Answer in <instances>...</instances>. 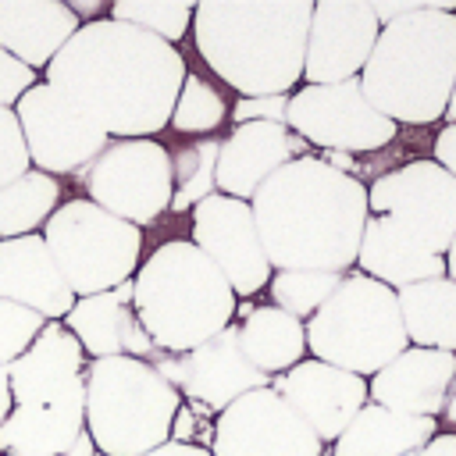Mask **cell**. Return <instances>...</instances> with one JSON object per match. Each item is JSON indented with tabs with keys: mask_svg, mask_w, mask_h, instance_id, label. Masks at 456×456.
I'll return each mask as SVG.
<instances>
[{
	"mask_svg": "<svg viewBox=\"0 0 456 456\" xmlns=\"http://www.w3.org/2000/svg\"><path fill=\"white\" fill-rule=\"evenodd\" d=\"M185 75L178 46L107 14L82 21L46 68V82L68 93L110 139H157Z\"/></svg>",
	"mask_w": 456,
	"mask_h": 456,
	"instance_id": "6da1fadb",
	"label": "cell"
},
{
	"mask_svg": "<svg viewBox=\"0 0 456 456\" xmlns=\"http://www.w3.org/2000/svg\"><path fill=\"white\" fill-rule=\"evenodd\" d=\"M271 271H331L356 264L370 217L367 185L324 157H296L249 200Z\"/></svg>",
	"mask_w": 456,
	"mask_h": 456,
	"instance_id": "7a4b0ae2",
	"label": "cell"
},
{
	"mask_svg": "<svg viewBox=\"0 0 456 456\" xmlns=\"http://www.w3.org/2000/svg\"><path fill=\"white\" fill-rule=\"evenodd\" d=\"M310 14L314 0H203L189 32L203 64L239 96H292Z\"/></svg>",
	"mask_w": 456,
	"mask_h": 456,
	"instance_id": "3957f363",
	"label": "cell"
},
{
	"mask_svg": "<svg viewBox=\"0 0 456 456\" xmlns=\"http://www.w3.org/2000/svg\"><path fill=\"white\" fill-rule=\"evenodd\" d=\"M456 86V0L388 21L378 32L360 89L395 125H431L445 118Z\"/></svg>",
	"mask_w": 456,
	"mask_h": 456,
	"instance_id": "277c9868",
	"label": "cell"
},
{
	"mask_svg": "<svg viewBox=\"0 0 456 456\" xmlns=\"http://www.w3.org/2000/svg\"><path fill=\"white\" fill-rule=\"evenodd\" d=\"M132 310L153 349L178 356L232 328L235 292L189 239H167L139 264Z\"/></svg>",
	"mask_w": 456,
	"mask_h": 456,
	"instance_id": "5b68a950",
	"label": "cell"
},
{
	"mask_svg": "<svg viewBox=\"0 0 456 456\" xmlns=\"http://www.w3.org/2000/svg\"><path fill=\"white\" fill-rule=\"evenodd\" d=\"M178 388L150 360L107 356L86 367V431L100 456H146L171 442Z\"/></svg>",
	"mask_w": 456,
	"mask_h": 456,
	"instance_id": "8992f818",
	"label": "cell"
},
{
	"mask_svg": "<svg viewBox=\"0 0 456 456\" xmlns=\"http://www.w3.org/2000/svg\"><path fill=\"white\" fill-rule=\"evenodd\" d=\"M395 289L353 271L328 303L306 321V349L314 360L349 370L356 378L378 374L406 349Z\"/></svg>",
	"mask_w": 456,
	"mask_h": 456,
	"instance_id": "52a82bcc",
	"label": "cell"
},
{
	"mask_svg": "<svg viewBox=\"0 0 456 456\" xmlns=\"http://www.w3.org/2000/svg\"><path fill=\"white\" fill-rule=\"evenodd\" d=\"M39 235L75 299L132 281L142 264V228L89 200H64Z\"/></svg>",
	"mask_w": 456,
	"mask_h": 456,
	"instance_id": "ba28073f",
	"label": "cell"
},
{
	"mask_svg": "<svg viewBox=\"0 0 456 456\" xmlns=\"http://www.w3.org/2000/svg\"><path fill=\"white\" fill-rule=\"evenodd\" d=\"M89 203L142 228L171 210V150L157 139H110L86 167Z\"/></svg>",
	"mask_w": 456,
	"mask_h": 456,
	"instance_id": "9c48e42d",
	"label": "cell"
},
{
	"mask_svg": "<svg viewBox=\"0 0 456 456\" xmlns=\"http://www.w3.org/2000/svg\"><path fill=\"white\" fill-rule=\"evenodd\" d=\"M285 128L331 153H374L388 146L399 132L395 121L374 110V103L363 96L360 78L338 82V86H299L289 96Z\"/></svg>",
	"mask_w": 456,
	"mask_h": 456,
	"instance_id": "30bf717a",
	"label": "cell"
},
{
	"mask_svg": "<svg viewBox=\"0 0 456 456\" xmlns=\"http://www.w3.org/2000/svg\"><path fill=\"white\" fill-rule=\"evenodd\" d=\"M14 118L21 125L28 164L53 178L86 171L110 142V135L68 93H61L46 78L36 82L14 103Z\"/></svg>",
	"mask_w": 456,
	"mask_h": 456,
	"instance_id": "8fae6325",
	"label": "cell"
},
{
	"mask_svg": "<svg viewBox=\"0 0 456 456\" xmlns=\"http://www.w3.org/2000/svg\"><path fill=\"white\" fill-rule=\"evenodd\" d=\"M367 207L435 256H445L456 235V178L435 160H410L381 175L367 185Z\"/></svg>",
	"mask_w": 456,
	"mask_h": 456,
	"instance_id": "7c38bea8",
	"label": "cell"
},
{
	"mask_svg": "<svg viewBox=\"0 0 456 456\" xmlns=\"http://www.w3.org/2000/svg\"><path fill=\"white\" fill-rule=\"evenodd\" d=\"M228 281L239 296H256L271 281V264L253 221L249 203L210 192L203 203L192 207V239H189Z\"/></svg>",
	"mask_w": 456,
	"mask_h": 456,
	"instance_id": "4fadbf2b",
	"label": "cell"
},
{
	"mask_svg": "<svg viewBox=\"0 0 456 456\" xmlns=\"http://www.w3.org/2000/svg\"><path fill=\"white\" fill-rule=\"evenodd\" d=\"M210 456H324V445L267 385L217 413Z\"/></svg>",
	"mask_w": 456,
	"mask_h": 456,
	"instance_id": "5bb4252c",
	"label": "cell"
},
{
	"mask_svg": "<svg viewBox=\"0 0 456 456\" xmlns=\"http://www.w3.org/2000/svg\"><path fill=\"white\" fill-rule=\"evenodd\" d=\"M378 18L370 0H321L314 4L303 53L306 86H338L360 78L378 43Z\"/></svg>",
	"mask_w": 456,
	"mask_h": 456,
	"instance_id": "9a60e30c",
	"label": "cell"
},
{
	"mask_svg": "<svg viewBox=\"0 0 456 456\" xmlns=\"http://www.w3.org/2000/svg\"><path fill=\"white\" fill-rule=\"evenodd\" d=\"M157 370L178 388V395L200 403L210 413H221L235 399H242L246 392L271 385V378H264L242 356L235 324L224 328L221 335H214L210 342L189 349V353H178L167 360H160V353H157Z\"/></svg>",
	"mask_w": 456,
	"mask_h": 456,
	"instance_id": "2e32d148",
	"label": "cell"
},
{
	"mask_svg": "<svg viewBox=\"0 0 456 456\" xmlns=\"http://www.w3.org/2000/svg\"><path fill=\"white\" fill-rule=\"evenodd\" d=\"M271 388L289 403V410L317 435L321 445H335L338 435L349 428V420L370 403L367 378H356L349 370H338L321 360H299L285 374L271 378Z\"/></svg>",
	"mask_w": 456,
	"mask_h": 456,
	"instance_id": "e0dca14e",
	"label": "cell"
},
{
	"mask_svg": "<svg viewBox=\"0 0 456 456\" xmlns=\"http://www.w3.org/2000/svg\"><path fill=\"white\" fill-rule=\"evenodd\" d=\"M306 142L296 139L285 125L274 121H246L235 125L217 142V164H214V185L221 196L249 203L253 192L289 160L303 157Z\"/></svg>",
	"mask_w": 456,
	"mask_h": 456,
	"instance_id": "ac0fdd59",
	"label": "cell"
},
{
	"mask_svg": "<svg viewBox=\"0 0 456 456\" xmlns=\"http://www.w3.org/2000/svg\"><path fill=\"white\" fill-rule=\"evenodd\" d=\"M452 381H456V353L406 346L392 363H385L378 374L367 378V395L374 406L438 420Z\"/></svg>",
	"mask_w": 456,
	"mask_h": 456,
	"instance_id": "d6986e66",
	"label": "cell"
},
{
	"mask_svg": "<svg viewBox=\"0 0 456 456\" xmlns=\"http://www.w3.org/2000/svg\"><path fill=\"white\" fill-rule=\"evenodd\" d=\"M0 452L7 456H89L86 385L36 406H14L0 424Z\"/></svg>",
	"mask_w": 456,
	"mask_h": 456,
	"instance_id": "ffe728a7",
	"label": "cell"
},
{
	"mask_svg": "<svg viewBox=\"0 0 456 456\" xmlns=\"http://www.w3.org/2000/svg\"><path fill=\"white\" fill-rule=\"evenodd\" d=\"M89 356L82 353L78 338L64 328V321H46L32 346L7 367V385L14 406L53 403L86 385Z\"/></svg>",
	"mask_w": 456,
	"mask_h": 456,
	"instance_id": "44dd1931",
	"label": "cell"
},
{
	"mask_svg": "<svg viewBox=\"0 0 456 456\" xmlns=\"http://www.w3.org/2000/svg\"><path fill=\"white\" fill-rule=\"evenodd\" d=\"M64 328L78 338V346L89 360H107V356L150 360L157 353L132 310V281H125L110 292L78 296L64 317Z\"/></svg>",
	"mask_w": 456,
	"mask_h": 456,
	"instance_id": "7402d4cb",
	"label": "cell"
},
{
	"mask_svg": "<svg viewBox=\"0 0 456 456\" xmlns=\"http://www.w3.org/2000/svg\"><path fill=\"white\" fill-rule=\"evenodd\" d=\"M0 299L18 303L46 321H64L75 296L64 285L43 235L0 239Z\"/></svg>",
	"mask_w": 456,
	"mask_h": 456,
	"instance_id": "603a6c76",
	"label": "cell"
},
{
	"mask_svg": "<svg viewBox=\"0 0 456 456\" xmlns=\"http://www.w3.org/2000/svg\"><path fill=\"white\" fill-rule=\"evenodd\" d=\"M78 25L64 0H0V50L32 71H46Z\"/></svg>",
	"mask_w": 456,
	"mask_h": 456,
	"instance_id": "cb8c5ba5",
	"label": "cell"
},
{
	"mask_svg": "<svg viewBox=\"0 0 456 456\" xmlns=\"http://www.w3.org/2000/svg\"><path fill=\"white\" fill-rule=\"evenodd\" d=\"M356 267L360 274L388 285V289H406L428 278H442L445 274V260L428 253L424 246H417L410 235H403L395 228V221L370 214L360 235V249H356Z\"/></svg>",
	"mask_w": 456,
	"mask_h": 456,
	"instance_id": "d4e9b609",
	"label": "cell"
},
{
	"mask_svg": "<svg viewBox=\"0 0 456 456\" xmlns=\"http://www.w3.org/2000/svg\"><path fill=\"white\" fill-rule=\"evenodd\" d=\"M438 435V420L367 403L338 435L331 456H417Z\"/></svg>",
	"mask_w": 456,
	"mask_h": 456,
	"instance_id": "484cf974",
	"label": "cell"
},
{
	"mask_svg": "<svg viewBox=\"0 0 456 456\" xmlns=\"http://www.w3.org/2000/svg\"><path fill=\"white\" fill-rule=\"evenodd\" d=\"M239 331V349L242 356L264 374V378H278L289 367H296L306 353V324L296 321L292 314L278 310V306H253L242 324H235Z\"/></svg>",
	"mask_w": 456,
	"mask_h": 456,
	"instance_id": "4316f807",
	"label": "cell"
},
{
	"mask_svg": "<svg viewBox=\"0 0 456 456\" xmlns=\"http://www.w3.org/2000/svg\"><path fill=\"white\" fill-rule=\"evenodd\" d=\"M403 331L410 346L456 353V281L452 278H428L395 292Z\"/></svg>",
	"mask_w": 456,
	"mask_h": 456,
	"instance_id": "83f0119b",
	"label": "cell"
},
{
	"mask_svg": "<svg viewBox=\"0 0 456 456\" xmlns=\"http://www.w3.org/2000/svg\"><path fill=\"white\" fill-rule=\"evenodd\" d=\"M61 182L43 171H25L0 189V239L39 235L43 224L61 207Z\"/></svg>",
	"mask_w": 456,
	"mask_h": 456,
	"instance_id": "f1b7e54d",
	"label": "cell"
},
{
	"mask_svg": "<svg viewBox=\"0 0 456 456\" xmlns=\"http://www.w3.org/2000/svg\"><path fill=\"white\" fill-rule=\"evenodd\" d=\"M192 11L196 4H182V0H114L107 7V18L132 25L139 32H150L164 43H178L189 28H192Z\"/></svg>",
	"mask_w": 456,
	"mask_h": 456,
	"instance_id": "f546056e",
	"label": "cell"
},
{
	"mask_svg": "<svg viewBox=\"0 0 456 456\" xmlns=\"http://www.w3.org/2000/svg\"><path fill=\"white\" fill-rule=\"evenodd\" d=\"M342 285V274H331V271H274L267 289H271V306L292 314L296 321H310L324 303L328 296Z\"/></svg>",
	"mask_w": 456,
	"mask_h": 456,
	"instance_id": "4dcf8cb0",
	"label": "cell"
},
{
	"mask_svg": "<svg viewBox=\"0 0 456 456\" xmlns=\"http://www.w3.org/2000/svg\"><path fill=\"white\" fill-rule=\"evenodd\" d=\"M228 118V103L221 96V89L214 82H207L203 75H185L182 89H178V100H175V110H171V128L182 132V135H207V132H217Z\"/></svg>",
	"mask_w": 456,
	"mask_h": 456,
	"instance_id": "1f68e13d",
	"label": "cell"
},
{
	"mask_svg": "<svg viewBox=\"0 0 456 456\" xmlns=\"http://www.w3.org/2000/svg\"><path fill=\"white\" fill-rule=\"evenodd\" d=\"M214 164H217V142H185L178 153H171L175 210L196 207L214 192Z\"/></svg>",
	"mask_w": 456,
	"mask_h": 456,
	"instance_id": "d6a6232c",
	"label": "cell"
},
{
	"mask_svg": "<svg viewBox=\"0 0 456 456\" xmlns=\"http://www.w3.org/2000/svg\"><path fill=\"white\" fill-rule=\"evenodd\" d=\"M43 324H46V317L0 299V370H7L32 346V338L43 331Z\"/></svg>",
	"mask_w": 456,
	"mask_h": 456,
	"instance_id": "836d02e7",
	"label": "cell"
},
{
	"mask_svg": "<svg viewBox=\"0 0 456 456\" xmlns=\"http://www.w3.org/2000/svg\"><path fill=\"white\" fill-rule=\"evenodd\" d=\"M25 171H32V164L21 139V125L14 118V107H0V189L21 178Z\"/></svg>",
	"mask_w": 456,
	"mask_h": 456,
	"instance_id": "e575fe53",
	"label": "cell"
},
{
	"mask_svg": "<svg viewBox=\"0 0 456 456\" xmlns=\"http://www.w3.org/2000/svg\"><path fill=\"white\" fill-rule=\"evenodd\" d=\"M285 110H289V96H239V103L228 110V118H235V125H246V121L285 125Z\"/></svg>",
	"mask_w": 456,
	"mask_h": 456,
	"instance_id": "d590c367",
	"label": "cell"
},
{
	"mask_svg": "<svg viewBox=\"0 0 456 456\" xmlns=\"http://www.w3.org/2000/svg\"><path fill=\"white\" fill-rule=\"evenodd\" d=\"M36 82L39 78L32 68H25L21 61H14L11 53L0 50V107H14Z\"/></svg>",
	"mask_w": 456,
	"mask_h": 456,
	"instance_id": "8d00e7d4",
	"label": "cell"
},
{
	"mask_svg": "<svg viewBox=\"0 0 456 456\" xmlns=\"http://www.w3.org/2000/svg\"><path fill=\"white\" fill-rule=\"evenodd\" d=\"M435 0H403V4H395V0H370V11H374V18H378V25H388V21H399V18H410V14H417V11H428Z\"/></svg>",
	"mask_w": 456,
	"mask_h": 456,
	"instance_id": "74e56055",
	"label": "cell"
},
{
	"mask_svg": "<svg viewBox=\"0 0 456 456\" xmlns=\"http://www.w3.org/2000/svg\"><path fill=\"white\" fill-rule=\"evenodd\" d=\"M435 164H442L452 178H456V125H445L438 135H435Z\"/></svg>",
	"mask_w": 456,
	"mask_h": 456,
	"instance_id": "f35d334b",
	"label": "cell"
},
{
	"mask_svg": "<svg viewBox=\"0 0 456 456\" xmlns=\"http://www.w3.org/2000/svg\"><path fill=\"white\" fill-rule=\"evenodd\" d=\"M417 456H456V431H438Z\"/></svg>",
	"mask_w": 456,
	"mask_h": 456,
	"instance_id": "ab89813d",
	"label": "cell"
},
{
	"mask_svg": "<svg viewBox=\"0 0 456 456\" xmlns=\"http://www.w3.org/2000/svg\"><path fill=\"white\" fill-rule=\"evenodd\" d=\"M146 456H210V449L192 445V442H164V445L150 449Z\"/></svg>",
	"mask_w": 456,
	"mask_h": 456,
	"instance_id": "60d3db41",
	"label": "cell"
},
{
	"mask_svg": "<svg viewBox=\"0 0 456 456\" xmlns=\"http://www.w3.org/2000/svg\"><path fill=\"white\" fill-rule=\"evenodd\" d=\"M14 410V399H11V385H7V370H0V424L4 417Z\"/></svg>",
	"mask_w": 456,
	"mask_h": 456,
	"instance_id": "b9f144b4",
	"label": "cell"
},
{
	"mask_svg": "<svg viewBox=\"0 0 456 456\" xmlns=\"http://www.w3.org/2000/svg\"><path fill=\"white\" fill-rule=\"evenodd\" d=\"M442 417H445L449 428H456V381H452V388H449V395H445V410H442Z\"/></svg>",
	"mask_w": 456,
	"mask_h": 456,
	"instance_id": "7bdbcfd3",
	"label": "cell"
},
{
	"mask_svg": "<svg viewBox=\"0 0 456 456\" xmlns=\"http://www.w3.org/2000/svg\"><path fill=\"white\" fill-rule=\"evenodd\" d=\"M445 278H452L456 281V235H452V242H449V249H445Z\"/></svg>",
	"mask_w": 456,
	"mask_h": 456,
	"instance_id": "ee69618b",
	"label": "cell"
},
{
	"mask_svg": "<svg viewBox=\"0 0 456 456\" xmlns=\"http://www.w3.org/2000/svg\"><path fill=\"white\" fill-rule=\"evenodd\" d=\"M445 118H449V125H456V86H452V96H449V107H445Z\"/></svg>",
	"mask_w": 456,
	"mask_h": 456,
	"instance_id": "f6af8a7d",
	"label": "cell"
}]
</instances>
